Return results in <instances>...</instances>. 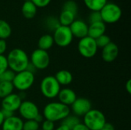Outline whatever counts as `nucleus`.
Instances as JSON below:
<instances>
[{"label": "nucleus", "mask_w": 131, "mask_h": 130, "mask_svg": "<svg viewBox=\"0 0 131 130\" xmlns=\"http://www.w3.org/2000/svg\"><path fill=\"white\" fill-rule=\"evenodd\" d=\"M6 58L8 68L15 73L25 70L30 62L26 52L20 48H14L10 51Z\"/></svg>", "instance_id": "1"}, {"label": "nucleus", "mask_w": 131, "mask_h": 130, "mask_svg": "<svg viewBox=\"0 0 131 130\" xmlns=\"http://www.w3.org/2000/svg\"><path fill=\"white\" fill-rule=\"evenodd\" d=\"M68 115H70V107L60 102H51L45 105L43 110L44 118L53 123L63 120Z\"/></svg>", "instance_id": "2"}, {"label": "nucleus", "mask_w": 131, "mask_h": 130, "mask_svg": "<svg viewBox=\"0 0 131 130\" xmlns=\"http://www.w3.org/2000/svg\"><path fill=\"white\" fill-rule=\"evenodd\" d=\"M107 123L104 114L98 110L91 109L84 116V124L90 130H100Z\"/></svg>", "instance_id": "3"}, {"label": "nucleus", "mask_w": 131, "mask_h": 130, "mask_svg": "<svg viewBox=\"0 0 131 130\" xmlns=\"http://www.w3.org/2000/svg\"><path fill=\"white\" fill-rule=\"evenodd\" d=\"M102 21L105 24H114L117 22L122 16L121 7L115 3H107L100 11Z\"/></svg>", "instance_id": "4"}, {"label": "nucleus", "mask_w": 131, "mask_h": 130, "mask_svg": "<svg viewBox=\"0 0 131 130\" xmlns=\"http://www.w3.org/2000/svg\"><path fill=\"white\" fill-rule=\"evenodd\" d=\"M40 90L45 97L53 99L58 97L61 90V85L54 76H47L42 79L40 84Z\"/></svg>", "instance_id": "5"}, {"label": "nucleus", "mask_w": 131, "mask_h": 130, "mask_svg": "<svg viewBox=\"0 0 131 130\" xmlns=\"http://www.w3.org/2000/svg\"><path fill=\"white\" fill-rule=\"evenodd\" d=\"M35 82V74L28 71L23 70L15 74V78L12 81L14 88L21 92H24L30 89Z\"/></svg>", "instance_id": "6"}, {"label": "nucleus", "mask_w": 131, "mask_h": 130, "mask_svg": "<svg viewBox=\"0 0 131 130\" xmlns=\"http://www.w3.org/2000/svg\"><path fill=\"white\" fill-rule=\"evenodd\" d=\"M78 49L82 57L85 58H92L96 55L98 48L95 39L86 36L80 39L78 44Z\"/></svg>", "instance_id": "7"}, {"label": "nucleus", "mask_w": 131, "mask_h": 130, "mask_svg": "<svg viewBox=\"0 0 131 130\" xmlns=\"http://www.w3.org/2000/svg\"><path fill=\"white\" fill-rule=\"evenodd\" d=\"M52 37L54 44L61 48H65L70 45L74 38L70 28L63 25H59L54 30Z\"/></svg>", "instance_id": "8"}, {"label": "nucleus", "mask_w": 131, "mask_h": 130, "mask_svg": "<svg viewBox=\"0 0 131 130\" xmlns=\"http://www.w3.org/2000/svg\"><path fill=\"white\" fill-rule=\"evenodd\" d=\"M30 63L36 70H45L50 64V56L48 51L38 48L31 53Z\"/></svg>", "instance_id": "9"}, {"label": "nucleus", "mask_w": 131, "mask_h": 130, "mask_svg": "<svg viewBox=\"0 0 131 130\" xmlns=\"http://www.w3.org/2000/svg\"><path fill=\"white\" fill-rule=\"evenodd\" d=\"M18 112L21 116L26 120H35V118L39 113V110L37 105L29 100L21 102L18 108Z\"/></svg>", "instance_id": "10"}, {"label": "nucleus", "mask_w": 131, "mask_h": 130, "mask_svg": "<svg viewBox=\"0 0 131 130\" xmlns=\"http://www.w3.org/2000/svg\"><path fill=\"white\" fill-rule=\"evenodd\" d=\"M71 107L73 113L78 117L84 116L92 109V105L91 101L84 97L77 98Z\"/></svg>", "instance_id": "11"}, {"label": "nucleus", "mask_w": 131, "mask_h": 130, "mask_svg": "<svg viewBox=\"0 0 131 130\" xmlns=\"http://www.w3.org/2000/svg\"><path fill=\"white\" fill-rule=\"evenodd\" d=\"M22 102L21 98L18 94L12 93L8 97H5L2 100V109L7 110L15 113L18 110V108Z\"/></svg>", "instance_id": "12"}, {"label": "nucleus", "mask_w": 131, "mask_h": 130, "mask_svg": "<svg viewBox=\"0 0 131 130\" xmlns=\"http://www.w3.org/2000/svg\"><path fill=\"white\" fill-rule=\"evenodd\" d=\"M73 37L81 39L88 36V25L86 22L81 20H74L69 26Z\"/></svg>", "instance_id": "13"}, {"label": "nucleus", "mask_w": 131, "mask_h": 130, "mask_svg": "<svg viewBox=\"0 0 131 130\" xmlns=\"http://www.w3.org/2000/svg\"><path fill=\"white\" fill-rule=\"evenodd\" d=\"M118 54H119V48L115 43L112 41L102 48L101 56L105 62L107 63L113 62L117 57Z\"/></svg>", "instance_id": "14"}, {"label": "nucleus", "mask_w": 131, "mask_h": 130, "mask_svg": "<svg viewBox=\"0 0 131 130\" xmlns=\"http://www.w3.org/2000/svg\"><path fill=\"white\" fill-rule=\"evenodd\" d=\"M58 97L60 103H61L64 105H66L68 107L71 106V104L78 98L76 93L70 88L61 89L59 91V93L58 95Z\"/></svg>", "instance_id": "15"}, {"label": "nucleus", "mask_w": 131, "mask_h": 130, "mask_svg": "<svg viewBox=\"0 0 131 130\" xmlns=\"http://www.w3.org/2000/svg\"><path fill=\"white\" fill-rule=\"evenodd\" d=\"M23 123L20 117L13 116L4 120L2 128V130H22Z\"/></svg>", "instance_id": "16"}, {"label": "nucleus", "mask_w": 131, "mask_h": 130, "mask_svg": "<svg viewBox=\"0 0 131 130\" xmlns=\"http://www.w3.org/2000/svg\"><path fill=\"white\" fill-rule=\"evenodd\" d=\"M106 31V24L103 21H98L95 23L90 24L88 26V36L97 39L100 36L104 34Z\"/></svg>", "instance_id": "17"}, {"label": "nucleus", "mask_w": 131, "mask_h": 130, "mask_svg": "<svg viewBox=\"0 0 131 130\" xmlns=\"http://www.w3.org/2000/svg\"><path fill=\"white\" fill-rule=\"evenodd\" d=\"M54 77L60 85H69L73 80L72 74L67 70H61L58 71Z\"/></svg>", "instance_id": "18"}, {"label": "nucleus", "mask_w": 131, "mask_h": 130, "mask_svg": "<svg viewBox=\"0 0 131 130\" xmlns=\"http://www.w3.org/2000/svg\"><path fill=\"white\" fill-rule=\"evenodd\" d=\"M21 13L25 18H33L37 13V7L31 1H25L21 6Z\"/></svg>", "instance_id": "19"}, {"label": "nucleus", "mask_w": 131, "mask_h": 130, "mask_svg": "<svg viewBox=\"0 0 131 130\" xmlns=\"http://www.w3.org/2000/svg\"><path fill=\"white\" fill-rule=\"evenodd\" d=\"M54 44V42L52 35L44 34L39 38L38 42V46L39 49L47 51L53 46Z\"/></svg>", "instance_id": "20"}, {"label": "nucleus", "mask_w": 131, "mask_h": 130, "mask_svg": "<svg viewBox=\"0 0 131 130\" xmlns=\"http://www.w3.org/2000/svg\"><path fill=\"white\" fill-rule=\"evenodd\" d=\"M75 15L68 11L62 10L59 16V24L60 25L69 27L71 23L75 20Z\"/></svg>", "instance_id": "21"}, {"label": "nucleus", "mask_w": 131, "mask_h": 130, "mask_svg": "<svg viewBox=\"0 0 131 130\" xmlns=\"http://www.w3.org/2000/svg\"><path fill=\"white\" fill-rule=\"evenodd\" d=\"M84 2L91 11H100L107 3V0H84Z\"/></svg>", "instance_id": "22"}, {"label": "nucleus", "mask_w": 131, "mask_h": 130, "mask_svg": "<svg viewBox=\"0 0 131 130\" xmlns=\"http://www.w3.org/2000/svg\"><path fill=\"white\" fill-rule=\"evenodd\" d=\"M14 90V86L11 82H0V98L3 99L12 94Z\"/></svg>", "instance_id": "23"}, {"label": "nucleus", "mask_w": 131, "mask_h": 130, "mask_svg": "<svg viewBox=\"0 0 131 130\" xmlns=\"http://www.w3.org/2000/svg\"><path fill=\"white\" fill-rule=\"evenodd\" d=\"M12 34V28L10 25L5 20L0 19V39L5 40L10 37Z\"/></svg>", "instance_id": "24"}, {"label": "nucleus", "mask_w": 131, "mask_h": 130, "mask_svg": "<svg viewBox=\"0 0 131 130\" xmlns=\"http://www.w3.org/2000/svg\"><path fill=\"white\" fill-rule=\"evenodd\" d=\"M80 119L75 115H68L66 118L61 120V125L66 126L71 130L76 125L80 123Z\"/></svg>", "instance_id": "25"}, {"label": "nucleus", "mask_w": 131, "mask_h": 130, "mask_svg": "<svg viewBox=\"0 0 131 130\" xmlns=\"http://www.w3.org/2000/svg\"><path fill=\"white\" fill-rule=\"evenodd\" d=\"M78 5L73 0H68L64 3L63 10H64V11H68L72 12L73 14H74L76 15L78 13Z\"/></svg>", "instance_id": "26"}, {"label": "nucleus", "mask_w": 131, "mask_h": 130, "mask_svg": "<svg viewBox=\"0 0 131 130\" xmlns=\"http://www.w3.org/2000/svg\"><path fill=\"white\" fill-rule=\"evenodd\" d=\"M15 74L13 70H10L9 68H8L6 70H5L2 74H0V80L1 81H5V82H11L12 83Z\"/></svg>", "instance_id": "27"}, {"label": "nucleus", "mask_w": 131, "mask_h": 130, "mask_svg": "<svg viewBox=\"0 0 131 130\" xmlns=\"http://www.w3.org/2000/svg\"><path fill=\"white\" fill-rule=\"evenodd\" d=\"M95 41H96V44H97V46L98 48H103L105 46H107L108 44H110L111 42V40L108 35L104 34L100 36L99 38H97V39H95Z\"/></svg>", "instance_id": "28"}, {"label": "nucleus", "mask_w": 131, "mask_h": 130, "mask_svg": "<svg viewBox=\"0 0 131 130\" xmlns=\"http://www.w3.org/2000/svg\"><path fill=\"white\" fill-rule=\"evenodd\" d=\"M22 130H39V123L34 120H26L23 123Z\"/></svg>", "instance_id": "29"}, {"label": "nucleus", "mask_w": 131, "mask_h": 130, "mask_svg": "<svg viewBox=\"0 0 131 130\" xmlns=\"http://www.w3.org/2000/svg\"><path fill=\"white\" fill-rule=\"evenodd\" d=\"M98 21H102L100 11H91V13L90 14V16H89L90 24L98 22Z\"/></svg>", "instance_id": "30"}, {"label": "nucleus", "mask_w": 131, "mask_h": 130, "mask_svg": "<svg viewBox=\"0 0 131 130\" xmlns=\"http://www.w3.org/2000/svg\"><path fill=\"white\" fill-rule=\"evenodd\" d=\"M8 68L7 58L4 55H0V74Z\"/></svg>", "instance_id": "31"}, {"label": "nucleus", "mask_w": 131, "mask_h": 130, "mask_svg": "<svg viewBox=\"0 0 131 130\" xmlns=\"http://www.w3.org/2000/svg\"><path fill=\"white\" fill-rule=\"evenodd\" d=\"M41 123V130H54V123L48 120H44Z\"/></svg>", "instance_id": "32"}, {"label": "nucleus", "mask_w": 131, "mask_h": 130, "mask_svg": "<svg viewBox=\"0 0 131 130\" xmlns=\"http://www.w3.org/2000/svg\"><path fill=\"white\" fill-rule=\"evenodd\" d=\"M33 4L38 8H44L48 5L51 0H31Z\"/></svg>", "instance_id": "33"}, {"label": "nucleus", "mask_w": 131, "mask_h": 130, "mask_svg": "<svg viewBox=\"0 0 131 130\" xmlns=\"http://www.w3.org/2000/svg\"><path fill=\"white\" fill-rule=\"evenodd\" d=\"M7 44L5 40L0 39V55H4V53L6 51Z\"/></svg>", "instance_id": "34"}, {"label": "nucleus", "mask_w": 131, "mask_h": 130, "mask_svg": "<svg viewBox=\"0 0 131 130\" xmlns=\"http://www.w3.org/2000/svg\"><path fill=\"white\" fill-rule=\"evenodd\" d=\"M1 112L2 113V116L4 117V119H8L9 117H12L14 116V113L12 112V111H9V110H4V109H1Z\"/></svg>", "instance_id": "35"}, {"label": "nucleus", "mask_w": 131, "mask_h": 130, "mask_svg": "<svg viewBox=\"0 0 131 130\" xmlns=\"http://www.w3.org/2000/svg\"><path fill=\"white\" fill-rule=\"evenodd\" d=\"M71 130H90L84 123H78V125H76Z\"/></svg>", "instance_id": "36"}, {"label": "nucleus", "mask_w": 131, "mask_h": 130, "mask_svg": "<svg viewBox=\"0 0 131 130\" xmlns=\"http://www.w3.org/2000/svg\"><path fill=\"white\" fill-rule=\"evenodd\" d=\"M100 130H115L114 129V126L111 124V123H106L105 124H104V126Z\"/></svg>", "instance_id": "37"}, {"label": "nucleus", "mask_w": 131, "mask_h": 130, "mask_svg": "<svg viewBox=\"0 0 131 130\" xmlns=\"http://www.w3.org/2000/svg\"><path fill=\"white\" fill-rule=\"evenodd\" d=\"M44 116H43V115H41V114H40V113H38V115H37V116L35 118V120H35L38 123H42L43 121H44Z\"/></svg>", "instance_id": "38"}, {"label": "nucleus", "mask_w": 131, "mask_h": 130, "mask_svg": "<svg viewBox=\"0 0 131 130\" xmlns=\"http://www.w3.org/2000/svg\"><path fill=\"white\" fill-rule=\"evenodd\" d=\"M126 90L128 93H131V80H128L126 83Z\"/></svg>", "instance_id": "39"}, {"label": "nucleus", "mask_w": 131, "mask_h": 130, "mask_svg": "<svg viewBox=\"0 0 131 130\" xmlns=\"http://www.w3.org/2000/svg\"><path fill=\"white\" fill-rule=\"evenodd\" d=\"M54 130H70V129L68 127H67L66 126H64V125H61L60 126H58L57 129H54Z\"/></svg>", "instance_id": "40"}, {"label": "nucleus", "mask_w": 131, "mask_h": 130, "mask_svg": "<svg viewBox=\"0 0 131 130\" xmlns=\"http://www.w3.org/2000/svg\"><path fill=\"white\" fill-rule=\"evenodd\" d=\"M4 117H3V116H2V112H1V110H0V126H2V123H3V122H4Z\"/></svg>", "instance_id": "41"}, {"label": "nucleus", "mask_w": 131, "mask_h": 130, "mask_svg": "<svg viewBox=\"0 0 131 130\" xmlns=\"http://www.w3.org/2000/svg\"><path fill=\"white\" fill-rule=\"evenodd\" d=\"M39 130H41V129H39Z\"/></svg>", "instance_id": "42"}, {"label": "nucleus", "mask_w": 131, "mask_h": 130, "mask_svg": "<svg viewBox=\"0 0 131 130\" xmlns=\"http://www.w3.org/2000/svg\"><path fill=\"white\" fill-rule=\"evenodd\" d=\"M0 82H1V80H0Z\"/></svg>", "instance_id": "43"}]
</instances>
